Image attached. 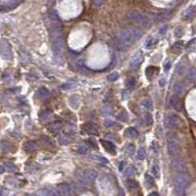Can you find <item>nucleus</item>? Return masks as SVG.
I'll use <instances>...</instances> for the list:
<instances>
[{"label": "nucleus", "instance_id": "2", "mask_svg": "<svg viewBox=\"0 0 196 196\" xmlns=\"http://www.w3.org/2000/svg\"><path fill=\"white\" fill-rule=\"evenodd\" d=\"M174 186H175V191L178 196H182L184 194L185 189L187 188V186L190 183V178L189 175L183 173H178V175H175L174 178Z\"/></svg>", "mask_w": 196, "mask_h": 196}, {"label": "nucleus", "instance_id": "44", "mask_svg": "<svg viewBox=\"0 0 196 196\" xmlns=\"http://www.w3.org/2000/svg\"><path fill=\"white\" fill-rule=\"evenodd\" d=\"M20 2H21V0H12V1H10L8 3V5L10 6V7H15V6L18 5Z\"/></svg>", "mask_w": 196, "mask_h": 196}, {"label": "nucleus", "instance_id": "10", "mask_svg": "<svg viewBox=\"0 0 196 196\" xmlns=\"http://www.w3.org/2000/svg\"><path fill=\"white\" fill-rule=\"evenodd\" d=\"M101 144H102V146L105 148V150L108 152V153H110V154H112V155L116 154V147H115V145L112 142H111V141L102 139V140H101Z\"/></svg>", "mask_w": 196, "mask_h": 196}, {"label": "nucleus", "instance_id": "32", "mask_svg": "<svg viewBox=\"0 0 196 196\" xmlns=\"http://www.w3.org/2000/svg\"><path fill=\"white\" fill-rule=\"evenodd\" d=\"M127 185L130 189H136L138 186V183L134 180H127Z\"/></svg>", "mask_w": 196, "mask_h": 196}, {"label": "nucleus", "instance_id": "55", "mask_svg": "<svg viewBox=\"0 0 196 196\" xmlns=\"http://www.w3.org/2000/svg\"><path fill=\"white\" fill-rule=\"evenodd\" d=\"M4 171H5V168H4V166H0V172H1V174H3L4 173Z\"/></svg>", "mask_w": 196, "mask_h": 196}, {"label": "nucleus", "instance_id": "19", "mask_svg": "<svg viewBox=\"0 0 196 196\" xmlns=\"http://www.w3.org/2000/svg\"><path fill=\"white\" fill-rule=\"evenodd\" d=\"M128 30H130V33L133 35V38L136 39V41L137 39H139L141 36H142V35H143L142 30L139 29H137V28H130Z\"/></svg>", "mask_w": 196, "mask_h": 196}, {"label": "nucleus", "instance_id": "45", "mask_svg": "<svg viewBox=\"0 0 196 196\" xmlns=\"http://www.w3.org/2000/svg\"><path fill=\"white\" fill-rule=\"evenodd\" d=\"M75 86V84H73V83H65V84H63L62 85V88H64V89H70V88H72V87H74Z\"/></svg>", "mask_w": 196, "mask_h": 196}, {"label": "nucleus", "instance_id": "35", "mask_svg": "<svg viewBox=\"0 0 196 196\" xmlns=\"http://www.w3.org/2000/svg\"><path fill=\"white\" fill-rule=\"evenodd\" d=\"M77 153L80 154H87L88 153V149H87V147L85 145H79V147H77Z\"/></svg>", "mask_w": 196, "mask_h": 196}, {"label": "nucleus", "instance_id": "12", "mask_svg": "<svg viewBox=\"0 0 196 196\" xmlns=\"http://www.w3.org/2000/svg\"><path fill=\"white\" fill-rule=\"evenodd\" d=\"M170 104L171 106L175 108V110H181V101L180 99V97L178 95H173L170 99Z\"/></svg>", "mask_w": 196, "mask_h": 196}, {"label": "nucleus", "instance_id": "4", "mask_svg": "<svg viewBox=\"0 0 196 196\" xmlns=\"http://www.w3.org/2000/svg\"><path fill=\"white\" fill-rule=\"evenodd\" d=\"M128 18H130L131 21L140 24V25H142V26H149L151 24V20L148 18L147 16L140 14V13L136 12V11L128 13Z\"/></svg>", "mask_w": 196, "mask_h": 196}, {"label": "nucleus", "instance_id": "39", "mask_svg": "<svg viewBox=\"0 0 196 196\" xmlns=\"http://www.w3.org/2000/svg\"><path fill=\"white\" fill-rule=\"evenodd\" d=\"M144 121L147 125H151L152 122H153V117L150 113H146L144 115Z\"/></svg>", "mask_w": 196, "mask_h": 196}, {"label": "nucleus", "instance_id": "21", "mask_svg": "<svg viewBox=\"0 0 196 196\" xmlns=\"http://www.w3.org/2000/svg\"><path fill=\"white\" fill-rule=\"evenodd\" d=\"M70 105L72 106L74 109H77L80 106V98L77 95H73L70 98Z\"/></svg>", "mask_w": 196, "mask_h": 196}, {"label": "nucleus", "instance_id": "26", "mask_svg": "<svg viewBox=\"0 0 196 196\" xmlns=\"http://www.w3.org/2000/svg\"><path fill=\"white\" fill-rule=\"evenodd\" d=\"M41 140L43 141V143H44L45 145H47V146H49V147H54V146H55V143H54V141L49 136H42Z\"/></svg>", "mask_w": 196, "mask_h": 196}, {"label": "nucleus", "instance_id": "46", "mask_svg": "<svg viewBox=\"0 0 196 196\" xmlns=\"http://www.w3.org/2000/svg\"><path fill=\"white\" fill-rule=\"evenodd\" d=\"M182 70H183V67H182L181 64H178V67H177V70H175V72H177V74H178V75H180V74H181Z\"/></svg>", "mask_w": 196, "mask_h": 196}, {"label": "nucleus", "instance_id": "31", "mask_svg": "<svg viewBox=\"0 0 196 196\" xmlns=\"http://www.w3.org/2000/svg\"><path fill=\"white\" fill-rule=\"evenodd\" d=\"M146 157V151L143 147H140L139 149L137 151V158L139 159V160H143Z\"/></svg>", "mask_w": 196, "mask_h": 196}, {"label": "nucleus", "instance_id": "40", "mask_svg": "<svg viewBox=\"0 0 196 196\" xmlns=\"http://www.w3.org/2000/svg\"><path fill=\"white\" fill-rule=\"evenodd\" d=\"M152 174L157 178L160 175V167H159L158 165H154V166L152 167Z\"/></svg>", "mask_w": 196, "mask_h": 196}, {"label": "nucleus", "instance_id": "16", "mask_svg": "<svg viewBox=\"0 0 196 196\" xmlns=\"http://www.w3.org/2000/svg\"><path fill=\"white\" fill-rule=\"evenodd\" d=\"M0 148H1L2 153H9L12 150V145L7 140L3 139L1 140V143H0Z\"/></svg>", "mask_w": 196, "mask_h": 196}, {"label": "nucleus", "instance_id": "36", "mask_svg": "<svg viewBox=\"0 0 196 196\" xmlns=\"http://www.w3.org/2000/svg\"><path fill=\"white\" fill-rule=\"evenodd\" d=\"M136 170L133 166H128L126 169V175H136Z\"/></svg>", "mask_w": 196, "mask_h": 196}, {"label": "nucleus", "instance_id": "27", "mask_svg": "<svg viewBox=\"0 0 196 196\" xmlns=\"http://www.w3.org/2000/svg\"><path fill=\"white\" fill-rule=\"evenodd\" d=\"M158 72V68H156V67H153V66H150L148 67V68L146 69V75L147 77H149V79H151L152 77H153V75L155 73Z\"/></svg>", "mask_w": 196, "mask_h": 196}, {"label": "nucleus", "instance_id": "5", "mask_svg": "<svg viewBox=\"0 0 196 196\" xmlns=\"http://www.w3.org/2000/svg\"><path fill=\"white\" fill-rule=\"evenodd\" d=\"M164 124L168 127H178L181 124V119L177 114H169L165 118Z\"/></svg>", "mask_w": 196, "mask_h": 196}, {"label": "nucleus", "instance_id": "15", "mask_svg": "<svg viewBox=\"0 0 196 196\" xmlns=\"http://www.w3.org/2000/svg\"><path fill=\"white\" fill-rule=\"evenodd\" d=\"M195 15V8L193 7V6H190V7H188L184 10L183 14H182V16H183V18L185 20H190L194 17Z\"/></svg>", "mask_w": 196, "mask_h": 196}, {"label": "nucleus", "instance_id": "41", "mask_svg": "<svg viewBox=\"0 0 196 196\" xmlns=\"http://www.w3.org/2000/svg\"><path fill=\"white\" fill-rule=\"evenodd\" d=\"M155 44V39L154 38H149L146 41V43H145V47H146L147 49H150V48H152V46H153Z\"/></svg>", "mask_w": 196, "mask_h": 196}, {"label": "nucleus", "instance_id": "25", "mask_svg": "<svg viewBox=\"0 0 196 196\" xmlns=\"http://www.w3.org/2000/svg\"><path fill=\"white\" fill-rule=\"evenodd\" d=\"M145 184H146V186L147 187H152V186H154V184H155V181H154V178L151 177V175H145Z\"/></svg>", "mask_w": 196, "mask_h": 196}, {"label": "nucleus", "instance_id": "56", "mask_svg": "<svg viewBox=\"0 0 196 196\" xmlns=\"http://www.w3.org/2000/svg\"><path fill=\"white\" fill-rule=\"evenodd\" d=\"M124 165H125V163H124V162H122V163L120 164V168H119V169H120V171H122V170H123V166H124Z\"/></svg>", "mask_w": 196, "mask_h": 196}, {"label": "nucleus", "instance_id": "8", "mask_svg": "<svg viewBox=\"0 0 196 196\" xmlns=\"http://www.w3.org/2000/svg\"><path fill=\"white\" fill-rule=\"evenodd\" d=\"M1 55L4 59H11L12 57V51H11V46H10L9 42L6 39L1 40Z\"/></svg>", "mask_w": 196, "mask_h": 196}, {"label": "nucleus", "instance_id": "3", "mask_svg": "<svg viewBox=\"0 0 196 196\" xmlns=\"http://www.w3.org/2000/svg\"><path fill=\"white\" fill-rule=\"evenodd\" d=\"M133 42H136V39L133 38V35L128 29H124L117 35L116 39V46L120 50L126 49L127 47L130 46Z\"/></svg>", "mask_w": 196, "mask_h": 196}, {"label": "nucleus", "instance_id": "33", "mask_svg": "<svg viewBox=\"0 0 196 196\" xmlns=\"http://www.w3.org/2000/svg\"><path fill=\"white\" fill-rule=\"evenodd\" d=\"M104 126H105L106 127L110 128V127H117V124L115 123V122L113 120H110V119H106L105 121H104Z\"/></svg>", "mask_w": 196, "mask_h": 196}, {"label": "nucleus", "instance_id": "52", "mask_svg": "<svg viewBox=\"0 0 196 196\" xmlns=\"http://www.w3.org/2000/svg\"><path fill=\"white\" fill-rule=\"evenodd\" d=\"M148 196H159V194H158V192L153 191V192H151V193L148 194Z\"/></svg>", "mask_w": 196, "mask_h": 196}, {"label": "nucleus", "instance_id": "47", "mask_svg": "<svg viewBox=\"0 0 196 196\" xmlns=\"http://www.w3.org/2000/svg\"><path fill=\"white\" fill-rule=\"evenodd\" d=\"M170 68H171V62H170V61H168V62L165 64V66H164L165 72H168V71L170 70Z\"/></svg>", "mask_w": 196, "mask_h": 196}, {"label": "nucleus", "instance_id": "49", "mask_svg": "<svg viewBox=\"0 0 196 196\" xmlns=\"http://www.w3.org/2000/svg\"><path fill=\"white\" fill-rule=\"evenodd\" d=\"M94 2L97 6H101L103 4V0H94Z\"/></svg>", "mask_w": 196, "mask_h": 196}, {"label": "nucleus", "instance_id": "58", "mask_svg": "<svg viewBox=\"0 0 196 196\" xmlns=\"http://www.w3.org/2000/svg\"><path fill=\"white\" fill-rule=\"evenodd\" d=\"M177 1H178V2H181V0H177Z\"/></svg>", "mask_w": 196, "mask_h": 196}, {"label": "nucleus", "instance_id": "54", "mask_svg": "<svg viewBox=\"0 0 196 196\" xmlns=\"http://www.w3.org/2000/svg\"><path fill=\"white\" fill-rule=\"evenodd\" d=\"M118 196H125V193H124V190H123V189H120L119 194H118Z\"/></svg>", "mask_w": 196, "mask_h": 196}, {"label": "nucleus", "instance_id": "34", "mask_svg": "<svg viewBox=\"0 0 196 196\" xmlns=\"http://www.w3.org/2000/svg\"><path fill=\"white\" fill-rule=\"evenodd\" d=\"M187 77L190 80H194L196 79V69L195 68H191L188 70L187 72Z\"/></svg>", "mask_w": 196, "mask_h": 196}, {"label": "nucleus", "instance_id": "9", "mask_svg": "<svg viewBox=\"0 0 196 196\" xmlns=\"http://www.w3.org/2000/svg\"><path fill=\"white\" fill-rule=\"evenodd\" d=\"M171 168L172 170L177 172V173H183L185 171V165L181 159H174L171 162Z\"/></svg>", "mask_w": 196, "mask_h": 196}, {"label": "nucleus", "instance_id": "14", "mask_svg": "<svg viewBox=\"0 0 196 196\" xmlns=\"http://www.w3.org/2000/svg\"><path fill=\"white\" fill-rule=\"evenodd\" d=\"M48 96H49V91L47 90L45 87H40V88L36 91V97L40 100H44Z\"/></svg>", "mask_w": 196, "mask_h": 196}, {"label": "nucleus", "instance_id": "38", "mask_svg": "<svg viewBox=\"0 0 196 196\" xmlns=\"http://www.w3.org/2000/svg\"><path fill=\"white\" fill-rule=\"evenodd\" d=\"M50 19H51V21L53 23L59 22V17H58V14H57L56 11H51V13H50Z\"/></svg>", "mask_w": 196, "mask_h": 196}, {"label": "nucleus", "instance_id": "11", "mask_svg": "<svg viewBox=\"0 0 196 196\" xmlns=\"http://www.w3.org/2000/svg\"><path fill=\"white\" fill-rule=\"evenodd\" d=\"M84 128L88 131V133H92V134H97L99 133V127L96 124L91 123V122H88V123L84 124Z\"/></svg>", "mask_w": 196, "mask_h": 196}, {"label": "nucleus", "instance_id": "51", "mask_svg": "<svg viewBox=\"0 0 196 196\" xmlns=\"http://www.w3.org/2000/svg\"><path fill=\"white\" fill-rule=\"evenodd\" d=\"M166 30H167V26H165L163 27V29L160 30V35H164V32H166Z\"/></svg>", "mask_w": 196, "mask_h": 196}, {"label": "nucleus", "instance_id": "42", "mask_svg": "<svg viewBox=\"0 0 196 196\" xmlns=\"http://www.w3.org/2000/svg\"><path fill=\"white\" fill-rule=\"evenodd\" d=\"M175 33V36H177V38H181V36H182V35H183V29H182L181 27H178Z\"/></svg>", "mask_w": 196, "mask_h": 196}, {"label": "nucleus", "instance_id": "23", "mask_svg": "<svg viewBox=\"0 0 196 196\" xmlns=\"http://www.w3.org/2000/svg\"><path fill=\"white\" fill-rule=\"evenodd\" d=\"M36 196H52V191L48 188H42L36 191Z\"/></svg>", "mask_w": 196, "mask_h": 196}, {"label": "nucleus", "instance_id": "7", "mask_svg": "<svg viewBox=\"0 0 196 196\" xmlns=\"http://www.w3.org/2000/svg\"><path fill=\"white\" fill-rule=\"evenodd\" d=\"M56 191L60 196H71L73 193V188L69 183H60L57 185Z\"/></svg>", "mask_w": 196, "mask_h": 196}, {"label": "nucleus", "instance_id": "37", "mask_svg": "<svg viewBox=\"0 0 196 196\" xmlns=\"http://www.w3.org/2000/svg\"><path fill=\"white\" fill-rule=\"evenodd\" d=\"M118 120H120L122 122H126L127 120V112H125V111H122V112L120 114H118Z\"/></svg>", "mask_w": 196, "mask_h": 196}, {"label": "nucleus", "instance_id": "29", "mask_svg": "<svg viewBox=\"0 0 196 196\" xmlns=\"http://www.w3.org/2000/svg\"><path fill=\"white\" fill-rule=\"evenodd\" d=\"M126 151H127V153L128 155H130V156H131V155H133V154H134V152H136V145H134L133 143H130V144H127Z\"/></svg>", "mask_w": 196, "mask_h": 196}, {"label": "nucleus", "instance_id": "20", "mask_svg": "<svg viewBox=\"0 0 196 196\" xmlns=\"http://www.w3.org/2000/svg\"><path fill=\"white\" fill-rule=\"evenodd\" d=\"M140 104L145 108V109H147L149 111L153 110V102H152V100L150 99V98H145V99L141 101Z\"/></svg>", "mask_w": 196, "mask_h": 196}, {"label": "nucleus", "instance_id": "57", "mask_svg": "<svg viewBox=\"0 0 196 196\" xmlns=\"http://www.w3.org/2000/svg\"><path fill=\"white\" fill-rule=\"evenodd\" d=\"M24 196H32V195H30V194H26V195H24Z\"/></svg>", "mask_w": 196, "mask_h": 196}, {"label": "nucleus", "instance_id": "17", "mask_svg": "<svg viewBox=\"0 0 196 196\" xmlns=\"http://www.w3.org/2000/svg\"><path fill=\"white\" fill-rule=\"evenodd\" d=\"M36 143L35 141H27V142L24 144V150L26 152H33L35 150H36Z\"/></svg>", "mask_w": 196, "mask_h": 196}, {"label": "nucleus", "instance_id": "30", "mask_svg": "<svg viewBox=\"0 0 196 196\" xmlns=\"http://www.w3.org/2000/svg\"><path fill=\"white\" fill-rule=\"evenodd\" d=\"M125 84H126V86L128 87V88H131V87H133L134 84H136V79H134V77H127Z\"/></svg>", "mask_w": 196, "mask_h": 196}, {"label": "nucleus", "instance_id": "1", "mask_svg": "<svg viewBox=\"0 0 196 196\" xmlns=\"http://www.w3.org/2000/svg\"><path fill=\"white\" fill-rule=\"evenodd\" d=\"M166 139H167V147H168V153L172 157H175L177 155L181 153V140L178 138V134L173 130L168 131L166 133Z\"/></svg>", "mask_w": 196, "mask_h": 196}, {"label": "nucleus", "instance_id": "18", "mask_svg": "<svg viewBox=\"0 0 196 196\" xmlns=\"http://www.w3.org/2000/svg\"><path fill=\"white\" fill-rule=\"evenodd\" d=\"M125 136L130 137V138H136L138 136V131L134 127H127L125 130Z\"/></svg>", "mask_w": 196, "mask_h": 196}, {"label": "nucleus", "instance_id": "53", "mask_svg": "<svg viewBox=\"0 0 196 196\" xmlns=\"http://www.w3.org/2000/svg\"><path fill=\"white\" fill-rule=\"evenodd\" d=\"M52 196H60L58 194V192L56 191V189H54V190H52Z\"/></svg>", "mask_w": 196, "mask_h": 196}, {"label": "nucleus", "instance_id": "48", "mask_svg": "<svg viewBox=\"0 0 196 196\" xmlns=\"http://www.w3.org/2000/svg\"><path fill=\"white\" fill-rule=\"evenodd\" d=\"M88 141H89V142H91L90 144H91V145H92V146H94V147H95V148L97 147V145H96V141H95V140H94V139H93V138H90V139H89Z\"/></svg>", "mask_w": 196, "mask_h": 196}, {"label": "nucleus", "instance_id": "24", "mask_svg": "<svg viewBox=\"0 0 196 196\" xmlns=\"http://www.w3.org/2000/svg\"><path fill=\"white\" fill-rule=\"evenodd\" d=\"M3 166H4V168L6 169V171L9 172V173L15 172V170H16V166L12 163V162H4Z\"/></svg>", "mask_w": 196, "mask_h": 196}, {"label": "nucleus", "instance_id": "13", "mask_svg": "<svg viewBox=\"0 0 196 196\" xmlns=\"http://www.w3.org/2000/svg\"><path fill=\"white\" fill-rule=\"evenodd\" d=\"M97 178V172H95L94 170H86L84 172V180L87 181H95Z\"/></svg>", "mask_w": 196, "mask_h": 196}, {"label": "nucleus", "instance_id": "22", "mask_svg": "<svg viewBox=\"0 0 196 196\" xmlns=\"http://www.w3.org/2000/svg\"><path fill=\"white\" fill-rule=\"evenodd\" d=\"M185 89V84L182 82H178L174 85V91L175 93H181Z\"/></svg>", "mask_w": 196, "mask_h": 196}, {"label": "nucleus", "instance_id": "28", "mask_svg": "<svg viewBox=\"0 0 196 196\" xmlns=\"http://www.w3.org/2000/svg\"><path fill=\"white\" fill-rule=\"evenodd\" d=\"M92 158L94 160H96L98 162H100V163L102 164H108V160L103 156H101V155H98V154H93L92 155Z\"/></svg>", "mask_w": 196, "mask_h": 196}, {"label": "nucleus", "instance_id": "6", "mask_svg": "<svg viewBox=\"0 0 196 196\" xmlns=\"http://www.w3.org/2000/svg\"><path fill=\"white\" fill-rule=\"evenodd\" d=\"M142 61H143V53L141 51H137L133 56V58L130 59V64H128V67H130V70H136V69L139 68V66L141 65Z\"/></svg>", "mask_w": 196, "mask_h": 196}, {"label": "nucleus", "instance_id": "50", "mask_svg": "<svg viewBox=\"0 0 196 196\" xmlns=\"http://www.w3.org/2000/svg\"><path fill=\"white\" fill-rule=\"evenodd\" d=\"M159 83H160V85L164 86L165 84H166V80H165V79H161L160 82H159Z\"/></svg>", "mask_w": 196, "mask_h": 196}, {"label": "nucleus", "instance_id": "43", "mask_svg": "<svg viewBox=\"0 0 196 196\" xmlns=\"http://www.w3.org/2000/svg\"><path fill=\"white\" fill-rule=\"evenodd\" d=\"M118 77H119L118 73H112V74H110L109 77H108V80H111V82H114V80H116L118 79Z\"/></svg>", "mask_w": 196, "mask_h": 196}]
</instances>
